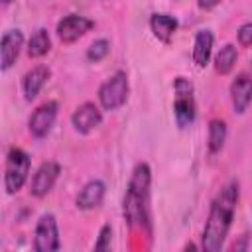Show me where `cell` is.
Segmentation results:
<instances>
[{
  "mask_svg": "<svg viewBox=\"0 0 252 252\" xmlns=\"http://www.w3.org/2000/svg\"><path fill=\"white\" fill-rule=\"evenodd\" d=\"M238 201V181L226 183L220 193L215 197L211 203L209 219L203 228L201 236V248L207 252H219L228 236L232 219H234V209Z\"/></svg>",
  "mask_w": 252,
  "mask_h": 252,
  "instance_id": "1",
  "label": "cell"
},
{
  "mask_svg": "<svg viewBox=\"0 0 252 252\" xmlns=\"http://www.w3.org/2000/svg\"><path fill=\"white\" fill-rule=\"evenodd\" d=\"M150 165L138 163L130 175L124 197V219L130 226H146L150 230Z\"/></svg>",
  "mask_w": 252,
  "mask_h": 252,
  "instance_id": "2",
  "label": "cell"
},
{
  "mask_svg": "<svg viewBox=\"0 0 252 252\" xmlns=\"http://www.w3.org/2000/svg\"><path fill=\"white\" fill-rule=\"evenodd\" d=\"M30 165V156L22 148H10L4 167V189L8 195H14L24 187V183L28 181Z\"/></svg>",
  "mask_w": 252,
  "mask_h": 252,
  "instance_id": "3",
  "label": "cell"
},
{
  "mask_svg": "<svg viewBox=\"0 0 252 252\" xmlns=\"http://www.w3.org/2000/svg\"><path fill=\"white\" fill-rule=\"evenodd\" d=\"M173 93H175V100H173V116L175 122L181 130H185L187 126H191L195 122V96H193V85L189 79L185 77H177L173 81Z\"/></svg>",
  "mask_w": 252,
  "mask_h": 252,
  "instance_id": "4",
  "label": "cell"
},
{
  "mask_svg": "<svg viewBox=\"0 0 252 252\" xmlns=\"http://www.w3.org/2000/svg\"><path fill=\"white\" fill-rule=\"evenodd\" d=\"M130 93L128 75L124 71H116L112 77H108L100 89H98V102L104 110H118L122 104H126Z\"/></svg>",
  "mask_w": 252,
  "mask_h": 252,
  "instance_id": "5",
  "label": "cell"
},
{
  "mask_svg": "<svg viewBox=\"0 0 252 252\" xmlns=\"http://www.w3.org/2000/svg\"><path fill=\"white\" fill-rule=\"evenodd\" d=\"M33 248L37 252H53L59 248V228L51 213L39 217L33 232Z\"/></svg>",
  "mask_w": 252,
  "mask_h": 252,
  "instance_id": "6",
  "label": "cell"
},
{
  "mask_svg": "<svg viewBox=\"0 0 252 252\" xmlns=\"http://www.w3.org/2000/svg\"><path fill=\"white\" fill-rule=\"evenodd\" d=\"M93 28H94V22L91 18L81 16V14H69L57 22L55 32L63 43H73L79 37H83L87 32H91Z\"/></svg>",
  "mask_w": 252,
  "mask_h": 252,
  "instance_id": "7",
  "label": "cell"
},
{
  "mask_svg": "<svg viewBox=\"0 0 252 252\" xmlns=\"http://www.w3.org/2000/svg\"><path fill=\"white\" fill-rule=\"evenodd\" d=\"M57 102L55 100H47L43 104H39L33 114L30 116V122H28V128H30V134L33 138H45L53 124H55V118H57Z\"/></svg>",
  "mask_w": 252,
  "mask_h": 252,
  "instance_id": "8",
  "label": "cell"
},
{
  "mask_svg": "<svg viewBox=\"0 0 252 252\" xmlns=\"http://www.w3.org/2000/svg\"><path fill=\"white\" fill-rule=\"evenodd\" d=\"M59 173H61V167H59L57 161H43V163L35 169V173H33V177H32L30 193H32L33 197H45V195L53 189V185H55Z\"/></svg>",
  "mask_w": 252,
  "mask_h": 252,
  "instance_id": "9",
  "label": "cell"
},
{
  "mask_svg": "<svg viewBox=\"0 0 252 252\" xmlns=\"http://www.w3.org/2000/svg\"><path fill=\"white\" fill-rule=\"evenodd\" d=\"M102 122V112L94 102H83L71 114V124L79 134H89Z\"/></svg>",
  "mask_w": 252,
  "mask_h": 252,
  "instance_id": "10",
  "label": "cell"
},
{
  "mask_svg": "<svg viewBox=\"0 0 252 252\" xmlns=\"http://www.w3.org/2000/svg\"><path fill=\"white\" fill-rule=\"evenodd\" d=\"M22 47H24V33H22V30H8V32H4L2 41H0V69L2 71H8L16 63Z\"/></svg>",
  "mask_w": 252,
  "mask_h": 252,
  "instance_id": "11",
  "label": "cell"
},
{
  "mask_svg": "<svg viewBox=\"0 0 252 252\" xmlns=\"http://www.w3.org/2000/svg\"><path fill=\"white\" fill-rule=\"evenodd\" d=\"M230 100L236 114H244L252 102V79L246 73H240L230 83Z\"/></svg>",
  "mask_w": 252,
  "mask_h": 252,
  "instance_id": "12",
  "label": "cell"
},
{
  "mask_svg": "<svg viewBox=\"0 0 252 252\" xmlns=\"http://www.w3.org/2000/svg\"><path fill=\"white\" fill-rule=\"evenodd\" d=\"M104 193H106V185L100 179H91L79 191V195H77V207L83 209V211L96 209V207H100V203L104 199Z\"/></svg>",
  "mask_w": 252,
  "mask_h": 252,
  "instance_id": "13",
  "label": "cell"
},
{
  "mask_svg": "<svg viewBox=\"0 0 252 252\" xmlns=\"http://www.w3.org/2000/svg\"><path fill=\"white\" fill-rule=\"evenodd\" d=\"M49 75H51V71H49L45 65H37V67H33L32 71H28V73L24 75V79H22V89H24L26 100H33V98L39 94V91H41L43 85L47 83Z\"/></svg>",
  "mask_w": 252,
  "mask_h": 252,
  "instance_id": "14",
  "label": "cell"
},
{
  "mask_svg": "<svg viewBox=\"0 0 252 252\" xmlns=\"http://www.w3.org/2000/svg\"><path fill=\"white\" fill-rule=\"evenodd\" d=\"M177 18L169 16V14H152L150 16V30L152 33L163 41V43H169L173 33L177 32Z\"/></svg>",
  "mask_w": 252,
  "mask_h": 252,
  "instance_id": "15",
  "label": "cell"
},
{
  "mask_svg": "<svg viewBox=\"0 0 252 252\" xmlns=\"http://www.w3.org/2000/svg\"><path fill=\"white\" fill-rule=\"evenodd\" d=\"M213 41L215 35L211 30H199L195 33V43H193V61L197 67H205L211 59L213 53Z\"/></svg>",
  "mask_w": 252,
  "mask_h": 252,
  "instance_id": "16",
  "label": "cell"
},
{
  "mask_svg": "<svg viewBox=\"0 0 252 252\" xmlns=\"http://www.w3.org/2000/svg\"><path fill=\"white\" fill-rule=\"evenodd\" d=\"M209 152L219 154L226 142V122L220 118H213L209 122Z\"/></svg>",
  "mask_w": 252,
  "mask_h": 252,
  "instance_id": "17",
  "label": "cell"
},
{
  "mask_svg": "<svg viewBox=\"0 0 252 252\" xmlns=\"http://www.w3.org/2000/svg\"><path fill=\"white\" fill-rule=\"evenodd\" d=\"M51 49V39H49V33L45 28H39L28 41V55L32 59H37V57H43L47 51Z\"/></svg>",
  "mask_w": 252,
  "mask_h": 252,
  "instance_id": "18",
  "label": "cell"
},
{
  "mask_svg": "<svg viewBox=\"0 0 252 252\" xmlns=\"http://www.w3.org/2000/svg\"><path fill=\"white\" fill-rule=\"evenodd\" d=\"M236 57H238L236 47L232 43H226L224 47H220V51L215 57V71L220 73V75L230 73L232 67H234V63H236Z\"/></svg>",
  "mask_w": 252,
  "mask_h": 252,
  "instance_id": "19",
  "label": "cell"
},
{
  "mask_svg": "<svg viewBox=\"0 0 252 252\" xmlns=\"http://www.w3.org/2000/svg\"><path fill=\"white\" fill-rule=\"evenodd\" d=\"M108 51H110V41L108 39H96V41H93L89 45L87 59L93 61V63H98V61H102L108 55Z\"/></svg>",
  "mask_w": 252,
  "mask_h": 252,
  "instance_id": "20",
  "label": "cell"
},
{
  "mask_svg": "<svg viewBox=\"0 0 252 252\" xmlns=\"http://www.w3.org/2000/svg\"><path fill=\"white\" fill-rule=\"evenodd\" d=\"M110 240H112V226L110 224H104L98 232V240L94 242V248L96 250H106L110 246Z\"/></svg>",
  "mask_w": 252,
  "mask_h": 252,
  "instance_id": "21",
  "label": "cell"
},
{
  "mask_svg": "<svg viewBox=\"0 0 252 252\" xmlns=\"http://www.w3.org/2000/svg\"><path fill=\"white\" fill-rule=\"evenodd\" d=\"M238 43L240 45H252V22H246L238 28Z\"/></svg>",
  "mask_w": 252,
  "mask_h": 252,
  "instance_id": "22",
  "label": "cell"
},
{
  "mask_svg": "<svg viewBox=\"0 0 252 252\" xmlns=\"http://www.w3.org/2000/svg\"><path fill=\"white\" fill-rule=\"evenodd\" d=\"M219 2H220V0H197L199 8H203V10H211V8H215Z\"/></svg>",
  "mask_w": 252,
  "mask_h": 252,
  "instance_id": "23",
  "label": "cell"
},
{
  "mask_svg": "<svg viewBox=\"0 0 252 252\" xmlns=\"http://www.w3.org/2000/svg\"><path fill=\"white\" fill-rule=\"evenodd\" d=\"M0 2H2L4 6H8V4H10V2H14V0H0Z\"/></svg>",
  "mask_w": 252,
  "mask_h": 252,
  "instance_id": "24",
  "label": "cell"
}]
</instances>
